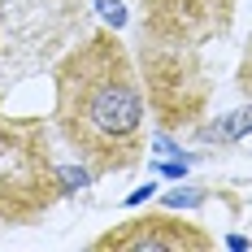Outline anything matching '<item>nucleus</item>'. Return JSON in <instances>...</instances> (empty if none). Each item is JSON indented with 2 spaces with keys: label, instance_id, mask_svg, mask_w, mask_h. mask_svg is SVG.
Instances as JSON below:
<instances>
[{
  "label": "nucleus",
  "instance_id": "1",
  "mask_svg": "<svg viewBox=\"0 0 252 252\" xmlns=\"http://www.w3.org/2000/svg\"><path fill=\"white\" fill-rule=\"evenodd\" d=\"M57 126L65 144L113 174L144 152V87L126 44L96 31L57 70Z\"/></svg>",
  "mask_w": 252,
  "mask_h": 252
},
{
  "label": "nucleus",
  "instance_id": "2",
  "mask_svg": "<svg viewBox=\"0 0 252 252\" xmlns=\"http://www.w3.org/2000/svg\"><path fill=\"white\" fill-rule=\"evenodd\" d=\"M61 196V170L48 157V130L35 118L0 113V218L22 226Z\"/></svg>",
  "mask_w": 252,
  "mask_h": 252
},
{
  "label": "nucleus",
  "instance_id": "3",
  "mask_svg": "<svg viewBox=\"0 0 252 252\" xmlns=\"http://www.w3.org/2000/svg\"><path fill=\"white\" fill-rule=\"evenodd\" d=\"M235 0H144V39L161 48H196L230 26Z\"/></svg>",
  "mask_w": 252,
  "mask_h": 252
},
{
  "label": "nucleus",
  "instance_id": "4",
  "mask_svg": "<svg viewBox=\"0 0 252 252\" xmlns=\"http://www.w3.org/2000/svg\"><path fill=\"white\" fill-rule=\"evenodd\" d=\"M96 248H118V252H209L213 235H204L191 222H178L170 213H148V218H130L109 235L96 239Z\"/></svg>",
  "mask_w": 252,
  "mask_h": 252
},
{
  "label": "nucleus",
  "instance_id": "5",
  "mask_svg": "<svg viewBox=\"0 0 252 252\" xmlns=\"http://www.w3.org/2000/svg\"><path fill=\"white\" fill-rule=\"evenodd\" d=\"M244 130H252V109H244V113H235L230 122H222V126H213L209 135H222V139H239Z\"/></svg>",
  "mask_w": 252,
  "mask_h": 252
},
{
  "label": "nucleus",
  "instance_id": "6",
  "mask_svg": "<svg viewBox=\"0 0 252 252\" xmlns=\"http://www.w3.org/2000/svg\"><path fill=\"white\" fill-rule=\"evenodd\" d=\"M96 9H100V18H104L109 26H122V22H126V9H122V0H100Z\"/></svg>",
  "mask_w": 252,
  "mask_h": 252
},
{
  "label": "nucleus",
  "instance_id": "7",
  "mask_svg": "<svg viewBox=\"0 0 252 252\" xmlns=\"http://www.w3.org/2000/svg\"><path fill=\"white\" fill-rule=\"evenodd\" d=\"M196 200H200V196H191V191H170V196H165L170 209H178V204H196Z\"/></svg>",
  "mask_w": 252,
  "mask_h": 252
},
{
  "label": "nucleus",
  "instance_id": "8",
  "mask_svg": "<svg viewBox=\"0 0 252 252\" xmlns=\"http://www.w3.org/2000/svg\"><path fill=\"white\" fill-rule=\"evenodd\" d=\"M148 196H152V183H148V187H139V191H135V196H130V200H126V204H144V200H148Z\"/></svg>",
  "mask_w": 252,
  "mask_h": 252
}]
</instances>
